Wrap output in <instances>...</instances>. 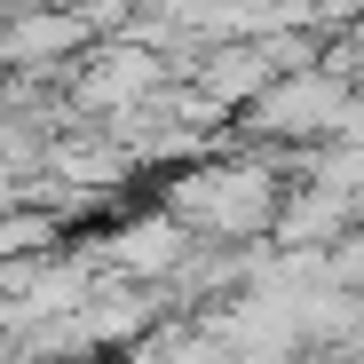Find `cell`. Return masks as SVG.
<instances>
[{
  "instance_id": "cell-1",
  "label": "cell",
  "mask_w": 364,
  "mask_h": 364,
  "mask_svg": "<svg viewBox=\"0 0 364 364\" xmlns=\"http://www.w3.org/2000/svg\"><path fill=\"white\" fill-rule=\"evenodd\" d=\"M166 214L182 222V230H206V237H254V230H269V214H277V174L269 166H254V159H214V166H198V174H182L174 191H166Z\"/></svg>"
},
{
  "instance_id": "cell-4",
  "label": "cell",
  "mask_w": 364,
  "mask_h": 364,
  "mask_svg": "<svg viewBox=\"0 0 364 364\" xmlns=\"http://www.w3.org/2000/svg\"><path fill=\"white\" fill-rule=\"evenodd\" d=\"M182 254H191V230H182L166 206L119 222V230L103 237V262H111L119 277H135V285H166V277L182 269Z\"/></svg>"
},
{
  "instance_id": "cell-3",
  "label": "cell",
  "mask_w": 364,
  "mask_h": 364,
  "mask_svg": "<svg viewBox=\"0 0 364 364\" xmlns=\"http://www.w3.org/2000/svg\"><path fill=\"white\" fill-rule=\"evenodd\" d=\"M166 87V64H159V55L143 48V40H111L103 55H95V64L80 72V87H72V103L95 119H127V111H143L151 95Z\"/></svg>"
},
{
  "instance_id": "cell-2",
  "label": "cell",
  "mask_w": 364,
  "mask_h": 364,
  "mask_svg": "<svg viewBox=\"0 0 364 364\" xmlns=\"http://www.w3.org/2000/svg\"><path fill=\"white\" fill-rule=\"evenodd\" d=\"M246 127L254 135H269V143H285V135H364V111L348 103V80H333V72H285V80H269L254 103H246Z\"/></svg>"
},
{
  "instance_id": "cell-7",
  "label": "cell",
  "mask_w": 364,
  "mask_h": 364,
  "mask_svg": "<svg viewBox=\"0 0 364 364\" xmlns=\"http://www.w3.org/2000/svg\"><path fill=\"white\" fill-rule=\"evenodd\" d=\"M40 166L64 182V191H111V182H127V151H119L111 135H72V143H48Z\"/></svg>"
},
{
  "instance_id": "cell-6",
  "label": "cell",
  "mask_w": 364,
  "mask_h": 364,
  "mask_svg": "<svg viewBox=\"0 0 364 364\" xmlns=\"http://www.w3.org/2000/svg\"><path fill=\"white\" fill-rule=\"evenodd\" d=\"M348 222H356V198L333 191V182H309L301 198H285L269 214V230L285 237V246H301V254H325L333 237H348Z\"/></svg>"
},
{
  "instance_id": "cell-8",
  "label": "cell",
  "mask_w": 364,
  "mask_h": 364,
  "mask_svg": "<svg viewBox=\"0 0 364 364\" xmlns=\"http://www.w3.org/2000/svg\"><path fill=\"white\" fill-rule=\"evenodd\" d=\"M222 364H246V356H222Z\"/></svg>"
},
{
  "instance_id": "cell-5",
  "label": "cell",
  "mask_w": 364,
  "mask_h": 364,
  "mask_svg": "<svg viewBox=\"0 0 364 364\" xmlns=\"http://www.w3.org/2000/svg\"><path fill=\"white\" fill-rule=\"evenodd\" d=\"M87 48V16L72 9H32L16 24H0V64L9 72H32V64H64V55Z\"/></svg>"
}]
</instances>
